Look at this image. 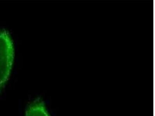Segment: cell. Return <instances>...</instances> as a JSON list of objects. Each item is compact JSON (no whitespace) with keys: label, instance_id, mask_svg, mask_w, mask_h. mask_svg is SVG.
Here are the masks:
<instances>
[{"label":"cell","instance_id":"obj_2","mask_svg":"<svg viewBox=\"0 0 155 116\" xmlns=\"http://www.w3.org/2000/svg\"><path fill=\"white\" fill-rule=\"evenodd\" d=\"M26 116H50L45 103L41 98L34 100L28 106Z\"/></svg>","mask_w":155,"mask_h":116},{"label":"cell","instance_id":"obj_1","mask_svg":"<svg viewBox=\"0 0 155 116\" xmlns=\"http://www.w3.org/2000/svg\"><path fill=\"white\" fill-rule=\"evenodd\" d=\"M14 58V49L8 31H0V92L5 87L10 75Z\"/></svg>","mask_w":155,"mask_h":116}]
</instances>
